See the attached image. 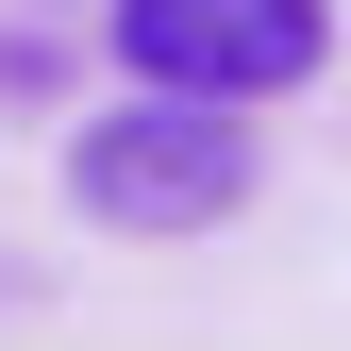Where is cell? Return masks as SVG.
<instances>
[{"label": "cell", "instance_id": "cell-1", "mask_svg": "<svg viewBox=\"0 0 351 351\" xmlns=\"http://www.w3.org/2000/svg\"><path fill=\"white\" fill-rule=\"evenodd\" d=\"M67 201L101 217V234H217V217L251 201V134H234V101H184V84H151V101L84 117Z\"/></svg>", "mask_w": 351, "mask_h": 351}, {"label": "cell", "instance_id": "cell-2", "mask_svg": "<svg viewBox=\"0 0 351 351\" xmlns=\"http://www.w3.org/2000/svg\"><path fill=\"white\" fill-rule=\"evenodd\" d=\"M117 67L184 101H285L335 67V0H117Z\"/></svg>", "mask_w": 351, "mask_h": 351}]
</instances>
